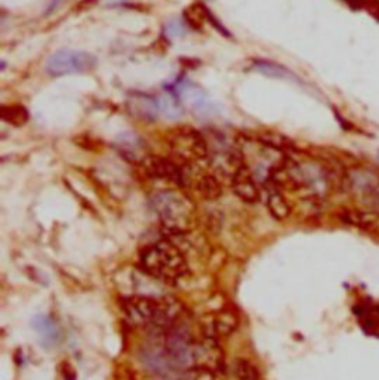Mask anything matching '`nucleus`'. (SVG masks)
<instances>
[{"mask_svg":"<svg viewBox=\"0 0 379 380\" xmlns=\"http://www.w3.org/2000/svg\"><path fill=\"white\" fill-rule=\"evenodd\" d=\"M139 264L149 276L165 283H176L188 273L183 253L168 241L147 246L141 251Z\"/></svg>","mask_w":379,"mask_h":380,"instance_id":"f257e3e1","label":"nucleus"},{"mask_svg":"<svg viewBox=\"0 0 379 380\" xmlns=\"http://www.w3.org/2000/svg\"><path fill=\"white\" fill-rule=\"evenodd\" d=\"M128 318L138 325H156L165 327L172 324L179 314L181 306L171 299H154L146 296H137L126 299L123 303Z\"/></svg>","mask_w":379,"mask_h":380,"instance_id":"f03ea898","label":"nucleus"},{"mask_svg":"<svg viewBox=\"0 0 379 380\" xmlns=\"http://www.w3.org/2000/svg\"><path fill=\"white\" fill-rule=\"evenodd\" d=\"M153 206L168 231L179 234L190 228L194 207L186 195L175 191H161L154 195Z\"/></svg>","mask_w":379,"mask_h":380,"instance_id":"7ed1b4c3","label":"nucleus"},{"mask_svg":"<svg viewBox=\"0 0 379 380\" xmlns=\"http://www.w3.org/2000/svg\"><path fill=\"white\" fill-rule=\"evenodd\" d=\"M168 142L176 160L184 163V165L209 160V142L201 132L187 128V126H181V128L174 131Z\"/></svg>","mask_w":379,"mask_h":380,"instance_id":"20e7f679","label":"nucleus"},{"mask_svg":"<svg viewBox=\"0 0 379 380\" xmlns=\"http://www.w3.org/2000/svg\"><path fill=\"white\" fill-rule=\"evenodd\" d=\"M97 65V58L92 53L75 49H61L52 53L46 63V71L53 76H68V75H80L92 71Z\"/></svg>","mask_w":379,"mask_h":380,"instance_id":"39448f33","label":"nucleus"},{"mask_svg":"<svg viewBox=\"0 0 379 380\" xmlns=\"http://www.w3.org/2000/svg\"><path fill=\"white\" fill-rule=\"evenodd\" d=\"M147 170L159 178L168 180L169 184L176 187H186L188 185V172L184 163L174 158L166 157H150L147 161Z\"/></svg>","mask_w":379,"mask_h":380,"instance_id":"423d86ee","label":"nucleus"},{"mask_svg":"<svg viewBox=\"0 0 379 380\" xmlns=\"http://www.w3.org/2000/svg\"><path fill=\"white\" fill-rule=\"evenodd\" d=\"M231 188L242 202L245 203H257L260 200V188L255 183L250 170L243 165L231 176Z\"/></svg>","mask_w":379,"mask_h":380,"instance_id":"0eeeda50","label":"nucleus"},{"mask_svg":"<svg viewBox=\"0 0 379 380\" xmlns=\"http://www.w3.org/2000/svg\"><path fill=\"white\" fill-rule=\"evenodd\" d=\"M239 320L236 314L231 311H218L212 314L203 324L206 336L212 339H218L223 336H230L237 329Z\"/></svg>","mask_w":379,"mask_h":380,"instance_id":"6e6552de","label":"nucleus"},{"mask_svg":"<svg viewBox=\"0 0 379 380\" xmlns=\"http://www.w3.org/2000/svg\"><path fill=\"white\" fill-rule=\"evenodd\" d=\"M181 94L190 102L191 110L197 117L208 119V117H213L216 113H218V108H216V105L208 98V95L203 92V90L198 89L196 85L183 86Z\"/></svg>","mask_w":379,"mask_h":380,"instance_id":"1a4fd4ad","label":"nucleus"},{"mask_svg":"<svg viewBox=\"0 0 379 380\" xmlns=\"http://www.w3.org/2000/svg\"><path fill=\"white\" fill-rule=\"evenodd\" d=\"M265 205H267L268 212L272 213V216H274L277 221L287 219L289 215H291V212H292L291 205H289V202L286 200V197L282 194V191L276 185H272V187L267 188Z\"/></svg>","mask_w":379,"mask_h":380,"instance_id":"9d476101","label":"nucleus"},{"mask_svg":"<svg viewBox=\"0 0 379 380\" xmlns=\"http://www.w3.org/2000/svg\"><path fill=\"white\" fill-rule=\"evenodd\" d=\"M194 188L203 198H206V200H215V198H218L223 192L220 180L216 179V176L209 173L198 176L194 183Z\"/></svg>","mask_w":379,"mask_h":380,"instance_id":"9b49d317","label":"nucleus"},{"mask_svg":"<svg viewBox=\"0 0 379 380\" xmlns=\"http://www.w3.org/2000/svg\"><path fill=\"white\" fill-rule=\"evenodd\" d=\"M2 119L8 124L21 128V126L27 124V121L30 120V114L24 105L9 104V105L2 107Z\"/></svg>","mask_w":379,"mask_h":380,"instance_id":"f8f14e48","label":"nucleus"},{"mask_svg":"<svg viewBox=\"0 0 379 380\" xmlns=\"http://www.w3.org/2000/svg\"><path fill=\"white\" fill-rule=\"evenodd\" d=\"M252 70L273 79H295V76L286 67L272 61H255L252 64Z\"/></svg>","mask_w":379,"mask_h":380,"instance_id":"ddd939ff","label":"nucleus"},{"mask_svg":"<svg viewBox=\"0 0 379 380\" xmlns=\"http://www.w3.org/2000/svg\"><path fill=\"white\" fill-rule=\"evenodd\" d=\"M132 107L138 110V114L144 119H156V116L160 113L159 99L150 98L147 95H138L132 101Z\"/></svg>","mask_w":379,"mask_h":380,"instance_id":"4468645a","label":"nucleus"},{"mask_svg":"<svg viewBox=\"0 0 379 380\" xmlns=\"http://www.w3.org/2000/svg\"><path fill=\"white\" fill-rule=\"evenodd\" d=\"M233 371L239 380H260L258 367L246 358H239L234 361Z\"/></svg>","mask_w":379,"mask_h":380,"instance_id":"2eb2a0df","label":"nucleus"},{"mask_svg":"<svg viewBox=\"0 0 379 380\" xmlns=\"http://www.w3.org/2000/svg\"><path fill=\"white\" fill-rule=\"evenodd\" d=\"M159 107H160V113L166 114V117H169V119H176V117H179V114L183 113L181 107H179L178 101L172 95L161 97L159 99Z\"/></svg>","mask_w":379,"mask_h":380,"instance_id":"dca6fc26","label":"nucleus"},{"mask_svg":"<svg viewBox=\"0 0 379 380\" xmlns=\"http://www.w3.org/2000/svg\"><path fill=\"white\" fill-rule=\"evenodd\" d=\"M166 30H168V34L172 36V38H181V36H184V33H186L184 24L181 21H176V20L171 21L168 24Z\"/></svg>","mask_w":379,"mask_h":380,"instance_id":"f3484780","label":"nucleus"},{"mask_svg":"<svg viewBox=\"0 0 379 380\" xmlns=\"http://www.w3.org/2000/svg\"><path fill=\"white\" fill-rule=\"evenodd\" d=\"M64 2H67V0H49L45 15H52L53 12H57Z\"/></svg>","mask_w":379,"mask_h":380,"instance_id":"a211bd4d","label":"nucleus"},{"mask_svg":"<svg viewBox=\"0 0 379 380\" xmlns=\"http://www.w3.org/2000/svg\"><path fill=\"white\" fill-rule=\"evenodd\" d=\"M378 2H379V0H378Z\"/></svg>","mask_w":379,"mask_h":380,"instance_id":"6ab92c4d","label":"nucleus"}]
</instances>
